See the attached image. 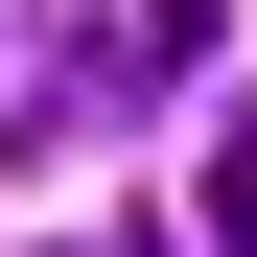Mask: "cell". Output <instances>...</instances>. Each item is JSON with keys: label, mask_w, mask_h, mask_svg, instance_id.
Masks as SVG:
<instances>
[{"label": "cell", "mask_w": 257, "mask_h": 257, "mask_svg": "<svg viewBox=\"0 0 257 257\" xmlns=\"http://www.w3.org/2000/svg\"><path fill=\"white\" fill-rule=\"evenodd\" d=\"M210 257H257V117L210 141Z\"/></svg>", "instance_id": "obj_1"}]
</instances>
